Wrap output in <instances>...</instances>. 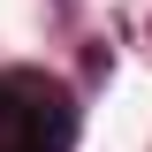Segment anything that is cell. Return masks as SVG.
I'll use <instances>...</instances> for the list:
<instances>
[{"mask_svg": "<svg viewBox=\"0 0 152 152\" xmlns=\"http://www.w3.org/2000/svg\"><path fill=\"white\" fill-rule=\"evenodd\" d=\"M84 114L76 91L46 69H0V152H69Z\"/></svg>", "mask_w": 152, "mask_h": 152, "instance_id": "cell-1", "label": "cell"}]
</instances>
